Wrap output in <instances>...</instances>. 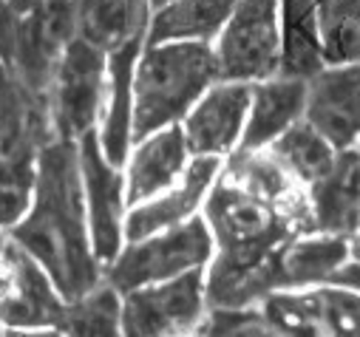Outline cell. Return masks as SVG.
Masks as SVG:
<instances>
[{"mask_svg": "<svg viewBox=\"0 0 360 337\" xmlns=\"http://www.w3.org/2000/svg\"><path fill=\"white\" fill-rule=\"evenodd\" d=\"M202 216L213 232V261L205 270L207 309L261 306L284 289V249L309 227V201L278 204L219 173Z\"/></svg>", "mask_w": 360, "mask_h": 337, "instance_id": "obj_1", "label": "cell"}, {"mask_svg": "<svg viewBox=\"0 0 360 337\" xmlns=\"http://www.w3.org/2000/svg\"><path fill=\"white\" fill-rule=\"evenodd\" d=\"M9 238L51 275L65 300L82 298L105 278L88 227L79 142L54 136L40 147L32 207Z\"/></svg>", "mask_w": 360, "mask_h": 337, "instance_id": "obj_2", "label": "cell"}, {"mask_svg": "<svg viewBox=\"0 0 360 337\" xmlns=\"http://www.w3.org/2000/svg\"><path fill=\"white\" fill-rule=\"evenodd\" d=\"M219 79L210 43H145L134 74V145L162 128L182 125Z\"/></svg>", "mask_w": 360, "mask_h": 337, "instance_id": "obj_3", "label": "cell"}, {"mask_svg": "<svg viewBox=\"0 0 360 337\" xmlns=\"http://www.w3.org/2000/svg\"><path fill=\"white\" fill-rule=\"evenodd\" d=\"M213 252V232L199 213L185 224L159 230L139 241H125L120 256L103 270V275L117 292L125 295L131 289L162 284L193 270H207Z\"/></svg>", "mask_w": 360, "mask_h": 337, "instance_id": "obj_4", "label": "cell"}, {"mask_svg": "<svg viewBox=\"0 0 360 337\" xmlns=\"http://www.w3.org/2000/svg\"><path fill=\"white\" fill-rule=\"evenodd\" d=\"M105 82L108 54L82 37H74L57 62L49 88V114L54 136L79 142L88 131L100 128Z\"/></svg>", "mask_w": 360, "mask_h": 337, "instance_id": "obj_5", "label": "cell"}, {"mask_svg": "<svg viewBox=\"0 0 360 337\" xmlns=\"http://www.w3.org/2000/svg\"><path fill=\"white\" fill-rule=\"evenodd\" d=\"M219 77L261 82L281 71V0H236V9L213 43Z\"/></svg>", "mask_w": 360, "mask_h": 337, "instance_id": "obj_6", "label": "cell"}, {"mask_svg": "<svg viewBox=\"0 0 360 337\" xmlns=\"http://www.w3.org/2000/svg\"><path fill=\"white\" fill-rule=\"evenodd\" d=\"M205 315V270H193L122 295L125 337H193Z\"/></svg>", "mask_w": 360, "mask_h": 337, "instance_id": "obj_7", "label": "cell"}, {"mask_svg": "<svg viewBox=\"0 0 360 337\" xmlns=\"http://www.w3.org/2000/svg\"><path fill=\"white\" fill-rule=\"evenodd\" d=\"M261 312L284 337H360V292L343 284L281 289Z\"/></svg>", "mask_w": 360, "mask_h": 337, "instance_id": "obj_8", "label": "cell"}, {"mask_svg": "<svg viewBox=\"0 0 360 337\" xmlns=\"http://www.w3.org/2000/svg\"><path fill=\"white\" fill-rule=\"evenodd\" d=\"M74 37H79L77 0H40L34 12L20 15L6 65L32 94L49 100L57 62Z\"/></svg>", "mask_w": 360, "mask_h": 337, "instance_id": "obj_9", "label": "cell"}, {"mask_svg": "<svg viewBox=\"0 0 360 337\" xmlns=\"http://www.w3.org/2000/svg\"><path fill=\"white\" fill-rule=\"evenodd\" d=\"M79 171H82V190H85L94 256L105 270L125 246V218H128L125 167L108 161L97 131H88L79 139Z\"/></svg>", "mask_w": 360, "mask_h": 337, "instance_id": "obj_10", "label": "cell"}, {"mask_svg": "<svg viewBox=\"0 0 360 337\" xmlns=\"http://www.w3.org/2000/svg\"><path fill=\"white\" fill-rule=\"evenodd\" d=\"M65 298L51 275L9 238L0 252V323L6 329H57Z\"/></svg>", "mask_w": 360, "mask_h": 337, "instance_id": "obj_11", "label": "cell"}, {"mask_svg": "<svg viewBox=\"0 0 360 337\" xmlns=\"http://www.w3.org/2000/svg\"><path fill=\"white\" fill-rule=\"evenodd\" d=\"M250 103H252V82L219 79L182 119V133L191 156L227 159L244 136Z\"/></svg>", "mask_w": 360, "mask_h": 337, "instance_id": "obj_12", "label": "cell"}, {"mask_svg": "<svg viewBox=\"0 0 360 337\" xmlns=\"http://www.w3.org/2000/svg\"><path fill=\"white\" fill-rule=\"evenodd\" d=\"M304 119L335 147H360V65H326L307 79Z\"/></svg>", "mask_w": 360, "mask_h": 337, "instance_id": "obj_13", "label": "cell"}, {"mask_svg": "<svg viewBox=\"0 0 360 337\" xmlns=\"http://www.w3.org/2000/svg\"><path fill=\"white\" fill-rule=\"evenodd\" d=\"M224 167V159L216 156H193L188 171L182 173L173 187H167L165 193L153 196L145 204H136L128 210L125 218V241H139L148 238L159 230L185 224L193 216H199V210L205 207V199L210 193V187L216 185L219 173Z\"/></svg>", "mask_w": 360, "mask_h": 337, "instance_id": "obj_14", "label": "cell"}, {"mask_svg": "<svg viewBox=\"0 0 360 337\" xmlns=\"http://www.w3.org/2000/svg\"><path fill=\"white\" fill-rule=\"evenodd\" d=\"M191 150L182 125L162 128L131 147L125 161V199L128 210L150 201L153 196L173 187L191 164Z\"/></svg>", "mask_w": 360, "mask_h": 337, "instance_id": "obj_15", "label": "cell"}, {"mask_svg": "<svg viewBox=\"0 0 360 337\" xmlns=\"http://www.w3.org/2000/svg\"><path fill=\"white\" fill-rule=\"evenodd\" d=\"M312 232L352 238L360 230V147L338 150L329 171L307 187Z\"/></svg>", "mask_w": 360, "mask_h": 337, "instance_id": "obj_16", "label": "cell"}, {"mask_svg": "<svg viewBox=\"0 0 360 337\" xmlns=\"http://www.w3.org/2000/svg\"><path fill=\"white\" fill-rule=\"evenodd\" d=\"M145 40H134L108 54V82L100 117V145L117 167H125L134 147V74Z\"/></svg>", "mask_w": 360, "mask_h": 337, "instance_id": "obj_17", "label": "cell"}, {"mask_svg": "<svg viewBox=\"0 0 360 337\" xmlns=\"http://www.w3.org/2000/svg\"><path fill=\"white\" fill-rule=\"evenodd\" d=\"M307 108V82L295 77L276 74L269 79L252 82V103L244 125V136L238 142L241 150L269 147L287 128L304 119Z\"/></svg>", "mask_w": 360, "mask_h": 337, "instance_id": "obj_18", "label": "cell"}, {"mask_svg": "<svg viewBox=\"0 0 360 337\" xmlns=\"http://www.w3.org/2000/svg\"><path fill=\"white\" fill-rule=\"evenodd\" d=\"M153 4L150 0H77L79 37L105 54L148 37Z\"/></svg>", "mask_w": 360, "mask_h": 337, "instance_id": "obj_19", "label": "cell"}, {"mask_svg": "<svg viewBox=\"0 0 360 337\" xmlns=\"http://www.w3.org/2000/svg\"><path fill=\"white\" fill-rule=\"evenodd\" d=\"M236 0H170L153 9L145 43H216Z\"/></svg>", "mask_w": 360, "mask_h": 337, "instance_id": "obj_20", "label": "cell"}, {"mask_svg": "<svg viewBox=\"0 0 360 337\" xmlns=\"http://www.w3.org/2000/svg\"><path fill=\"white\" fill-rule=\"evenodd\" d=\"M326 68L315 0H281V71L284 77L312 79Z\"/></svg>", "mask_w": 360, "mask_h": 337, "instance_id": "obj_21", "label": "cell"}, {"mask_svg": "<svg viewBox=\"0 0 360 337\" xmlns=\"http://www.w3.org/2000/svg\"><path fill=\"white\" fill-rule=\"evenodd\" d=\"M349 261V238L329 232H304L284 249V289H309L332 284L335 272Z\"/></svg>", "mask_w": 360, "mask_h": 337, "instance_id": "obj_22", "label": "cell"}, {"mask_svg": "<svg viewBox=\"0 0 360 337\" xmlns=\"http://www.w3.org/2000/svg\"><path fill=\"white\" fill-rule=\"evenodd\" d=\"M65 337H125L122 292L105 278L77 300H65L63 320L57 326Z\"/></svg>", "mask_w": 360, "mask_h": 337, "instance_id": "obj_23", "label": "cell"}, {"mask_svg": "<svg viewBox=\"0 0 360 337\" xmlns=\"http://www.w3.org/2000/svg\"><path fill=\"white\" fill-rule=\"evenodd\" d=\"M266 150L273 153L284 171L304 187L318 182L338 156V150L307 119H298L292 128H287Z\"/></svg>", "mask_w": 360, "mask_h": 337, "instance_id": "obj_24", "label": "cell"}, {"mask_svg": "<svg viewBox=\"0 0 360 337\" xmlns=\"http://www.w3.org/2000/svg\"><path fill=\"white\" fill-rule=\"evenodd\" d=\"M326 65H360V0H315Z\"/></svg>", "mask_w": 360, "mask_h": 337, "instance_id": "obj_25", "label": "cell"}, {"mask_svg": "<svg viewBox=\"0 0 360 337\" xmlns=\"http://www.w3.org/2000/svg\"><path fill=\"white\" fill-rule=\"evenodd\" d=\"M37 156L0 153V230H12L23 221L34 199Z\"/></svg>", "mask_w": 360, "mask_h": 337, "instance_id": "obj_26", "label": "cell"}, {"mask_svg": "<svg viewBox=\"0 0 360 337\" xmlns=\"http://www.w3.org/2000/svg\"><path fill=\"white\" fill-rule=\"evenodd\" d=\"M193 337H284L266 320L261 306L247 309H207Z\"/></svg>", "mask_w": 360, "mask_h": 337, "instance_id": "obj_27", "label": "cell"}, {"mask_svg": "<svg viewBox=\"0 0 360 337\" xmlns=\"http://www.w3.org/2000/svg\"><path fill=\"white\" fill-rule=\"evenodd\" d=\"M332 284H343V286H352V289L360 292V264H354V261L343 264V267L335 272Z\"/></svg>", "mask_w": 360, "mask_h": 337, "instance_id": "obj_28", "label": "cell"}, {"mask_svg": "<svg viewBox=\"0 0 360 337\" xmlns=\"http://www.w3.org/2000/svg\"><path fill=\"white\" fill-rule=\"evenodd\" d=\"M6 337H65L60 329H6Z\"/></svg>", "mask_w": 360, "mask_h": 337, "instance_id": "obj_29", "label": "cell"}, {"mask_svg": "<svg viewBox=\"0 0 360 337\" xmlns=\"http://www.w3.org/2000/svg\"><path fill=\"white\" fill-rule=\"evenodd\" d=\"M6 6L12 12H18V15H29V12H34L40 6V0H6Z\"/></svg>", "mask_w": 360, "mask_h": 337, "instance_id": "obj_30", "label": "cell"}, {"mask_svg": "<svg viewBox=\"0 0 360 337\" xmlns=\"http://www.w3.org/2000/svg\"><path fill=\"white\" fill-rule=\"evenodd\" d=\"M349 252H352V261H354V264H360V230L349 238Z\"/></svg>", "mask_w": 360, "mask_h": 337, "instance_id": "obj_31", "label": "cell"}, {"mask_svg": "<svg viewBox=\"0 0 360 337\" xmlns=\"http://www.w3.org/2000/svg\"><path fill=\"white\" fill-rule=\"evenodd\" d=\"M9 74H12V68H9V65H6L4 60H0V82H4V79H6Z\"/></svg>", "mask_w": 360, "mask_h": 337, "instance_id": "obj_32", "label": "cell"}, {"mask_svg": "<svg viewBox=\"0 0 360 337\" xmlns=\"http://www.w3.org/2000/svg\"><path fill=\"white\" fill-rule=\"evenodd\" d=\"M6 244H9V232H6V230H0V252H4Z\"/></svg>", "mask_w": 360, "mask_h": 337, "instance_id": "obj_33", "label": "cell"}, {"mask_svg": "<svg viewBox=\"0 0 360 337\" xmlns=\"http://www.w3.org/2000/svg\"><path fill=\"white\" fill-rule=\"evenodd\" d=\"M153 4V9H159V6H165V4H170V0H150Z\"/></svg>", "mask_w": 360, "mask_h": 337, "instance_id": "obj_34", "label": "cell"}, {"mask_svg": "<svg viewBox=\"0 0 360 337\" xmlns=\"http://www.w3.org/2000/svg\"><path fill=\"white\" fill-rule=\"evenodd\" d=\"M0 337H6V326L4 323H0Z\"/></svg>", "mask_w": 360, "mask_h": 337, "instance_id": "obj_35", "label": "cell"}]
</instances>
